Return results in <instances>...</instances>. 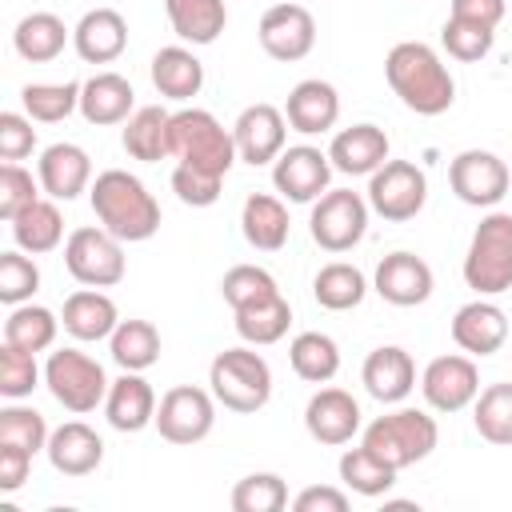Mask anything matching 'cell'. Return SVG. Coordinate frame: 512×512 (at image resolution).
Segmentation results:
<instances>
[{
    "label": "cell",
    "instance_id": "obj_52",
    "mask_svg": "<svg viewBox=\"0 0 512 512\" xmlns=\"http://www.w3.org/2000/svg\"><path fill=\"white\" fill-rule=\"evenodd\" d=\"M348 504H352L348 488H332V484H308L292 500L296 512H348Z\"/></svg>",
    "mask_w": 512,
    "mask_h": 512
},
{
    "label": "cell",
    "instance_id": "obj_43",
    "mask_svg": "<svg viewBox=\"0 0 512 512\" xmlns=\"http://www.w3.org/2000/svg\"><path fill=\"white\" fill-rule=\"evenodd\" d=\"M220 296H224V304L232 312H240V308H252V304H264V300L280 296V288H276V276L268 268H260V264H232L224 272V280H220Z\"/></svg>",
    "mask_w": 512,
    "mask_h": 512
},
{
    "label": "cell",
    "instance_id": "obj_28",
    "mask_svg": "<svg viewBox=\"0 0 512 512\" xmlns=\"http://www.w3.org/2000/svg\"><path fill=\"white\" fill-rule=\"evenodd\" d=\"M60 324L72 340H84V344H96V340H108L120 324V312H116V300L104 292V288H80L64 300V312H60Z\"/></svg>",
    "mask_w": 512,
    "mask_h": 512
},
{
    "label": "cell",
    "instance_id": "obj_50",
    "mask_svg": "<svg viewBox=\"0 0 512 512\" xmlns=\"http://www.w3.org/2000/svg\"><path fill=\"white\" fill-rule=\"evenodd\" d=\"M220 188H224V176H212V172H200L188 164L172 168V192L188 208H212L220 200Z\"/></svg>",
    "mask_w": 512,
    "mask_h": 512
},
{
    "label": "cell",
    "instance_id": "obj_37",
    "mask_svg": "<svg viewBox=\"0 0 512 512\" xmlns=\"http://www.w3.org/2000/svg\"><path fill=\"white\" fill-rule=\"evenodd\" d=\"M288 364L308 384H328L340 372V344L328 332H300L288 344Z\"/></svg>",
    "mask_w": 512,
    "mask_h": 512
},
{
    "label": "cell",
    "instance_id": "obj_15",
    "mask_svg": "<svg viewBox=\"0 0 512 512\" xmlns=\"http://www.w3.org/2000/svg\"><path fill=\"white\" fill-rule=\"evenodd\" d=\"M332 160L316 144H292L272 160V184L292 204H312L332 184Z\"/></svg>",
    "mask_w": 512,
    "mask_h": 512
},
{
    "label": "cell",
    "instance_id": "obj_18",
    "mask_svg": "<svg viewBox=\"0 0 512 512\" xmlns=\"http://www.w3.org/2000/svg\"><path fill=\"white\" fill-rule=\"evenodd\" d=\"M304 428L324 448L352 444V436L360 432V404H356V396L344 392V388L312 392V400L304 404Z\"/></svg>",
    "mask_w": 512,
    "mask_h": 512
},
{
    "label": "cell",
    "instance_id": "obj_38",
    "mask_svg": "<svg viewBox=\"0 0 512 512\" xmlns=\"http://www.w3.org/2000/svg\"><path fill=\"white\" fill-rule=\"evenodd\" d=\"M336 472H340V484H344L348 492L368 496V500H372V496H388V488L396 484V468H392L388 460H380L368 444L348 448V452L340 456Z\"/></svg>",
    "mask_w": 512,
    "mask_h": 512
},
{
    "label": "cell",
    "instance_id": "obj_30",
    "mask_svg": "<svg viewBox=\"0 0 512 512\" xmlns=\"http://www.w3.org/2000/svg\"><path fill=\"white\" fill-rule=\"evenodd\" d=\"M240 232H244V240H248L256 252H280V248L288 244V232H292V220H288L284 200L272 196V192H252V196H244Z\"/></svg>",
    "mask_w": 512,
    "mask_h": 512
},
{
    "label": "cell",
    "instance_id": "obj_21",
    "mask_svg": "<svg viewBox=\"0 0 512 512\" xmlns=\"http://www.w3.org/2000/svg\"><path fill=\"white\" fill-rule=\"evenodd\" d=\"M360 380L368 388L372 400L380 404H400L412 396L416 388V364L412 356L400 348V344H380L364 356V368H360Z\"/></svg>",
    "mask_w": 512,
    "mask_h": 512
},
{
    "label": "cell",
    "instance_id": "obj_42",
    "mask_svg": "<svg viewBox=\"0 0 512 512\" xmlns=\"http://www.w3.org/2000/svg\"><path fill=\"white\" fill-rule=\"evenodd\" d=\"M20 104L24 116H32L36 124H60L72 112H80V84L64 80V84H24L20 88Z\"/></svg>",
    "mask_w": 512,
    "mask_h": 512
},
{
    "label": "cell",
    "instance_id": "obj_3",
    "mask_svg": "<svg viewBox=\"0 0 512 512\" xmlns=\"http://www.w3.org/2000/svg\"><path fill=\"white\" fill-rule=\"evenodd\" d=\"M168 148L176 156V164L212 172V176H228L236 156V140L232 128H224L208 108H180L172 112L168 124Z\"/></svg>",
    "mask_w": 512,
    "mask_h": 512
},
{
    "label": "cell",
    "instance_id": "obj_17",
    "mask_svg": "<svg viewBox=\"0 0 512 512\" xmlns=\"http://www.w3.org/2000/svg\"><path fill=\"white\" fill-rule=\"evenodd\" d=\"M372 288H376L380 300H388V304H396V308H416V304H424V300L432 296L436 276H432V268H428L424 256L400 248V252H388V256L376 264Z\"/></svg>",
    "mask_w": 512,
    "mask_h": 512
},
{
    "label": "cell",
    "instance_id": "obj_47",
    "mask_svg": "<svg viewBox=\"0 0 512 512\" xmlns=\"http://www.w3.org/2000/svg\"><path fill=\"white\" fill-rule=\"evenodd\" d=\"M40 288V268L36 260L24 252V248H12V252H0V300L8 308L16 304H28Z\"/></svg>",
    "mask_w": 512,
    "mask_h": 512
},
{
    "label": "cell",
    "instance_id": "obj_9",
    "mask_svg": "<svg viewBox=\"0 0 512 512\" xmlns=\"http://www.w3.org/2000/svg\"><path fill=\"white\" fill-rule=\"evenodd\" d=\"M368 196L352 188H328L320 200H312L308 232L324 252H348L368 232Z\"/></svg>",
    "mask_w": 512,
    "mask_h": 512
},
{
    "label": "cell",
    "instance_id": "obj_40",
    "mask_svg": "<svg viewBox=\"0 0 512 512\" xmlns=\"http://www.w3.org/2000/svg\"><path fill=\"white\" fill-rule=\"evenodd\" d=\"M236 320V336L244 340V344H252V348H268V344H276V340H284L288 336V324H292V304L284 300V296H272V300H264V304H252V308H240V312H232Z\"/></svg>",
    "mask_w": 512,
    "mask_h": 512
},
{
    "label": "cell",
    "instance_id": "obj_11",
    "mask_svg": "<svg viewBox=\"0 0 512 512\" xmlns=\"http://www.w3.org/2000/svg\"><path fill=\"white\" fill-rule=\"evenodd\" d=\"M216 424V396L212 388L176 384L156 404V432L168 444H200Z\"/></svg>",
    "mask_w": 512,
    "mask_h": 512
},
{
    "label": "cell",
    "instance_id": "obj_53",
    "mask_svg": "<svg viewBox=\"0 0 512 512\" xmlns=\"http://www.w3.org/2000/svg\"><path fill=\"white\" fill-rule=\"evenodd\" d=\"M32 472V452L16 444H0V492H16Z\"/></svg>",
    "mask_w": 512,
    "mask_h": 512
},
{
    "label": "cell",
    "instance_id": "obj_4",
    "mask_svg": "<svg viewBox=\"0 0 512 512\" xmlns=\"http://www.w3.org/2000/svg\"><path fill=\"white\" fill-rule=\"evenodd\" d=\"M208 384H212L216 404L240 416H252L272 400V368L252 344L216 352L208 364Z\"/></svg>",
    "mask_w": 512,
    "mask_h": 512
},
{
    "label": "cell",
    "instance_id": "obj_24",
    "mask_svg": "<svg viewBox=\"0 0 512 512\" xmlns=\"http://www.w3.org/2000/svg\"><path fill=\"white\" fill-rule=\"evenodd\" d=\"M72 48L84 64H112L128 48V20L116 8H92L72 28Z\"/></svg>",
    "mask_w": 512,
    "mask_h": 512
},
{
    "label": "cell",
    "instance_id": "obj_7",
    "mask_svg": "<svg viewBox=\"0 0 512 512\" xmlns=\"http://www.w3.org/2000/svg\"><path fill=\"white\" fill-rule=\"evenodd\" d=\"M108 376H104V364L92 360L88 352L80 348H56L48 352L44 360V388L52 392V400L76 416L84 412H96L104 408V396H108Z\"/></svg>",
    "mask_w": 512,
    "mask_h": 512
},
{
    "label": "cell",
    "instance_id": "obj_34",
    "mask_svg": "<svg viewBox=\"0 0 512 512\" xmlns=\"http://www.w3.org/2000/svg\"><path fill=\"white\" fill-rule=\"evenodd\" d=\"M12 240L16 248H24L28 256H44L56 252L64 244V216L56 208L52 196H40L36 204H28L16 220H12Z\"/></svg>",
    "mask_w": 512,
    "mask_h": 512
},
{
    "label": "cell",
    "instance_id": "obj_35",
    "mask_svg": "<svg viewBox=\"0 0 512 512\" xmlns=\"http://www.w3.org/2000/svg\"><path fill=\"white\" fill-rule=\"evenodd\" d=\"M312 296H316V304L328 308V312L360 308L364 296H368V276H364L356 264L332 260V264H324V268L312 276Z\"/></svg>",
    "mask_w": 512,
    "mask_h": 512
},
{
    "label": "cell",
    "instance_id": "obj_2",
    "mask_svg": "<svg viewBox=\"0 0 512 512\" xmlns=\"http://www.w3.org/2000/svg\"><path fill=\"white\" fill-rule=\"evenodd\" d=\"M92 212L100 228H108L124 244L152 240L160 232V204L148 192V184L124 168H104L88 188Z\"/></svg>",
    "mask_w": 512,
    "mask_h": 512
},
{
    "label": "cell",
    "instance_id": "obj_32",
    "mask_svg": "<svg viewBox=\"0 0 512 512\" xmlns=\"http://www.w3.org/2000/svg\"><path fill=\"white\" fill-rule=\"evenodd\" d=\"M168 124H172V112L168 108H160V104L136 108L124 120V132H120L124 152L132 160H144V164H156V160L172 156V148H168Z\"/></svg>",
    "mask_w": 512,
    "mask_h": 512
},
{
    "label": "cell",
    "instance_id": "obj_13",
    "mask_svg": "<svg viewBox=\"0 0 512 512\" xmlns=\"http://www.w3.org/2000/svg\"><path fill=\"white\" fill-rule=\"evenodd\" d=\"M420 396H424V404H428L432 412H444V416L464 412V408L480 396V368H476V356H468V352H464V356L448 352V356L428 360L424 372H420Z\"/></svg>",
    "mask_w": 512,
    "mask_h": 512
},
{
    "label": "cell",
    "instance_id": "obj_26",
    "mask_svg": "<svg viewBox=\"0 0 512 512\" xmlns=\"http://www.w3.org/2000/svg\"><path fill=\"white\" fill-rule=\"evenodd\" d=\"M156 392L140 372H124L108 384L104 396V416L116 432H144L148 424H156Z\"/></svg>",
    "mask_w": 512,
    "mask_h": 512
},
{
    "label": "cell",
    "instance_id": "obj_8",
    "mask_svg": "<svg viewBox=\"0 0 512 512\" xmlns=\"http://www.w3.org/2000/svg\"><path fill=\"white\" fill-rule=\"evenodd\" d=\"M64 268L84 288H116L128 272L124 240H116L108 228H76L64 240Z\"/></svg>",
    "mask_w": 512,
    "mask_h": 512
},
{
    "label": "cell",
    "instance_id": "obj_45",
    "mask_svg": "<svg viewBox=\"0 0 512 512\" xmlns=\"http://www.w3.org/2000/svg\"><path fill=\"white\" fill-rule=\"evenodd\" d=\"M440 44L452 60L460 64H476L492 52L496 44V28H484V24H472V20H460V16H448L444 28H440Z\"/></svg>",
    "mask_w": 512,
    "mask_h": 512
},
{
    "label": "cell",
    "instance_id": "obj_31",
    "mask_svg": "<svg viewBox=\"0 0 512 512\" xmlns=\"http://www.w3.org/2000/svg\"><path fill=\"white\" fill-rule=\"evenodd\" d=\"M164 12H168L172 32L192 48L216 44L224 24H228V4L224 0H164Z\"/></svg>",
    "mask_w": 512,
    "mask_h": 512
},
{
    "label": "cell",
    "instance_id": "obj_20",
    "mask_svg": "<svg viewBox=\"0 0 512 512\" xmlns=\"http://www.w3.org/2000/svg\"><path fill=\"white\" fill-rule=\"evenodd\" d=\"M36 176H40V188L44 196L52 200H76L80 192L92 188V156L72 144V140H60V144H48L40 152V164H36Z\"/></svg>",
    "mask_w": 512,
    "mask_h": 512
},
{
    "label": "cell",
    "instance_id": "obj_10",
    "mask_svg": "<svg viewBox=\"0 0 512 512\" xmlns=\"http://www.w3.org/2000/svg\"><path fill=\"white\" fill-rule=\"evenodd\" d=\"M428 204V176L420 164L412 160H384L372 176H368V208L392 224H404L412 216H420V208Z\"/></svg>",
    "mask_w": 512,
    "mask_h": 512
},
{
    "label": "cell",
    "instance_id": "obj_54",
    "mask_svg": "<svg viewBox=\"0 0 512 512\" xmlns=\"http://www.w3.org/2000/svg\"><path fill=\"white\" fill-rule=\"evenodd\" d=\"M504 12H508L504 0H452V16L472 20V24H484V28H500Z\"/></svg>",
    "mask_w": 512,
    "mask_h": 512
},
{
    "label": "cell",
    "instance_id": "obj_51",
    "mask_svg": "<svg viewBox=\"0 0 512 512\" xmlns=\"http://www.w3.org/2000/svg\"><path fill=\"white\" fill-rule=\"evenodd\" d=\"M36 152V128L32 116L20 112H0V160L4 164H20Z\"/></svg>",
    "mask_w": 512,
    "mask_h": 512
},
{
    "label": "cell",
    "instance_id": "obj_27",
    "mask_svg": "<svg viewBox=\"0 0 512 512\" xmlns=\"http://www.w3.org/2000/svg\"><path fill=\"white\" fill-rule=\"evenodd\" d=\"M328 160L344 176H372L388 160V136L376 124H352L340 128L328 144Z\"/></svg>",
    "mask_w": 512,
    "mask_h": 512
},
{
    "label": "cell",
    "instance_id": "obj_39",
    "mask_svg": "<svg viewBox=\"0 0 512 512\" xmlns=\"http://www.w3.org/2000/svg\"><path fill=\"white\" fill-rule=\"evenodd\" d=\"M60 332V316L44 304H16L4 320V344H16L24 352H48L56 344Z\"/></svg>",
    "mask_w": 512,
    "mask_h": 512
},
{
    "label": "cell",
    "instance_id": "obj_29",
    "mask_svg": "<svg viewBox=\"0 0 512 512\" xmlns=\"http://www.w3.org/2000/svg\"><path fill=\"white\" fill-rule=\"evenodd\" d=\"M152 88L164 96V100H176V104H188L192 96H200L204 88V64L192 48L184 44H168L152 56Z\"/></svg>",
    "mask_w": 512,
    "mask_h": 512
},
{
    "label": "cell",
    "instance_id": "obj_49",
    "mask_svg": "<svg viewBox=\"0 0 512 512\" xmlns=\"http://www.w3.org/2000/svg\"><path fill=\"white\" fill-rule=\"evenodd\" d=\"M40 176H32L24 164H0V220L12 224L28 204L40 200Z\"/></svg>",
    "mask_w": 512,
    "mask_h": 512
},
{
    "label": "cell",
    "instance_id": "obj_41",
    "mask_svg": "<svg viewBox=\"0 0 512 512\" xmlns=\"http://www.w3.org/2000/svg\"><path fill=\"white\" fill-rule=\"evenodd\" d=\"M472 424L480 440L508 448L512 444V384H488L472 400Z\"/></svg>",
    "mask_w": 512,
    "mask_h": 512
},
{
    "label": "cell",
    "instance_id": "obj_1",
    "mask_svg": "<svg viewBox=\"0 0 512 512\" xmlns=\"http://www.w3.org/2000/svg\"><path fill=\"white\" fill-rule=\"evenodd\" d=\"M388 88L400 96V104L416 116H440L456 100V80L440 52L424 40H400L384 56Z\"/></svg>",
    "mask_w": 512,
    "mask_h": 512
},
{
    "label": "cell",
    "instance_id": "obj_6",
    "mask_svg": "<svg viewBox=\"0 0 512 512\" xmlns=\"http://www.w3.org/2000/svg\"><path fill=\"white\" fill-rule=\"evenodd\" d=\"M464 284L476 296H500L512 288V212H488L464 252Z\"/></svg>",
    "mask_w": 512,
    "mask_h": 512
},
{
    "label": "cell",
    "instance_id": "obj_22",
    "mask_svg": "<svg viewBox=\"0 0 512 512\" xmlns=\"http://www.w3.org/2000/svg\"><path fill=\"white\" fill-rule=\"evenodd\" d=\"M284 120L292 132L300 136H320V132H332L336 120H340V92L328 84V80H300L288 100H284Z\"/></svg>",
    "mask_w": 512,
    "mask_h": 512
},
{
    "label": "cell",
    "instance_id": "obj_19",
    "mask_svg": "<svg viewBox=\"0 0 512 512\" xmlns=\"http://www.w3.org/2000/svg\"><path fill=\"white\" fill-rule=\"evenodd\" d=\"M452 340H456L460 352L480 356V360L492 356V352H500L504 340H508V316H504V308L492 296L468 300L452 316Z\"/></svg>",
    "mask_w": 512,
    "mask_h": 512
},
{
    "label": "cell",
    "instance_id": "obj_23",
    "mask_svg": "<svg viewBox=\"0 0 512 512\" xmlns=\"http://www.w3.org/2000/svg\"><path fill=\"white\" fill-rule=\"evenodd\" d=\"M44 456L60 476H92L104 460V440L84 420H64L60 428H52Z\"/></svg>",
    "mask_w": 512,
    "mask_h": 512
},
{
    "label": "cell",
    "instance_id": "obj_33",
    "mask_svg": "<svg viewBox=\"0 0 512 512\" xmlns=\"http://www.w3.org/2000/svg\"><path fill=\"white\" fill-rule=\"evenodd\" d=\"M72 40V28L56 16V12H28L16 32H12V48L20 52V60L28 64H48L64 52V44Z\"/></svg>",
    "mask_w": 512,
    "mask_h": 512
},
{
    "label": "cell",
    "instance_id": "obj_12",
    "mask_svg": "<svg viewBox=\"0 0 512 512\" xmlns=\"http://www.w3.org/2000/svg\"><path fill=\"white\" fill-rule=\"evenodd\" d=\"M448 184H452L460 204H468V208H496L508 196V188H512V172H508V164L496 152L464 148L448 164Z\"/></svg>",
    "mask_w": 512,
    "mask_h": 512
},
{
    "label": "cell",
    "instance_id": "obj_44",
    "mask_svg": "<svg viewBox=\"0 0 512 512\" xmlns=\"http://www.w3.org/2000/svg\"><path fill=\"white\" fill-rule=\"evenodd\" d=\"M288 484L276 472H248L232 488V512H284Z\"/></svg>",
    "mask_w": 512,
    "mask_h": 512
},
{
    "label": "cell",
    "instance_id": "obj_5",
    "mask_svg": "<svg viewBox=\"0 0 512 512\" xmlns=\"http://www.w3.org/2000/svg\"><path fill=\"white\" fill-rule=\"evenodd\" d=\"M364 444L380 460H388L396 472H404L432 456V448L440 444V428H436V416H428L424 408H396L376 416L364 428Z\"/></svg>",
    "mask_w": 512,
    "mask_h": 512
},
{
    "label": "cell",
    "instance_id": "obj_36",
    "mask_svg": "<svg viewBox=\"0 0 512 512\" xmlns=\"http://www.w3.org/2000/svg\"><path fill=\"white\" fill-rule=\"evenodd\" d=\"M108 352L124 372H148L160 360V328L152 320H120L108 336Z\"/></svg>",
    "mask_w": 512,
    "mask_h": 512
},
{
    "label": "cell",
    "instance_id": "obj_46",
    "mask_svg": "<svg viewBox=\"0 0 512 512\" xmlns=\"http://www.w3.org/2000/svg\"><path fill=\"white\" fill-rule=\"evenodd\" d=\"M48 424L36 408L12 400L8 408H0V444H16V448H28L32 456L48 448Z\"/></svg>",
    "mask_w": 512,
    "mask_h": 512
},
{
    "label": "cell",
    "instance_id": "obj_48",
    "mask_svg": "<svg viewBox=\"0 0 512 512\" xmlns=\"http://www.w3.org/2000/svg\"><path fill=\"white\" fill-rule=\"evenodd\" d=\"M40 380H44V368L36 364V352H24L16 344H4L0 348V396L4 400L32 396Z\"/></svg>",
    "mask_w": 512,
    "mask_h": 512
},
{
    "label": "cell",
    "instance_id": "obj_25",
    "mask_svg": "<svg viewBox=\"0 0 512 512\" xmlns=\"http://www.w3.org/2000/svg\"><path fill=\"white\" fill-rule=\"evenodd\" d=\"M136 112V92L132 80L120 72H96L80 84V116L96 128L108 124H124Z\"/></svg>",
    "mask_w": 512,
    "mask_h": 512
},
{
    "label": "cell",
    "instance_id": "obj_14",
    "mask_svg": "<svg viewBox=\"0 0 512 512\" xmlns=\"http://www.w3.org/2000/svg\"><path fill=\"white\" fill-rule=\"evenodd\" d=\"M256 36H260V48L280 60V64H296L304 60L312 48H316V16L296 4V0H284V4H272L260 24H256Z\"/></svg>",
    "mask_w": 512,
    "mask_h": 512
},
{
    "label": "cell",
    "instance_id": "obj_16",
    "mask_svg": "<svg viewBox=\"0 0 512 512\" xmlns=\"http://www.w3.org/2000/svg\"><path fill=\"white\" fill-rule=\"evenodd\" d=\"M232 140H236V156L252 168L260 164H272L284 148H288V120H284V108L276 104H248L236 124H232Z\"/></svg>",
    "mask_w": 512,
    "mask_h": 512
}]
</instances>
